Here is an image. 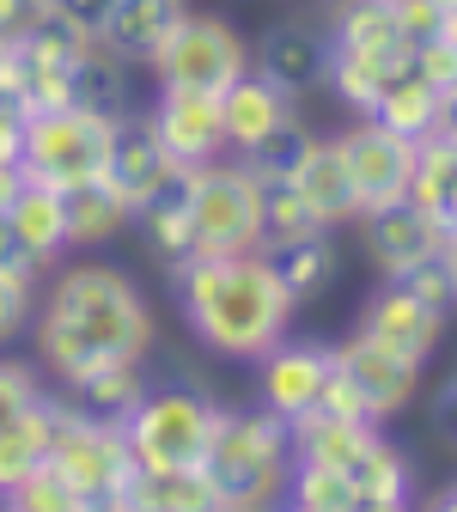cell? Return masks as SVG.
<instances>
[{
    "label": "cell",
    "instance_id": "cell-12",
    "mask_svg": "<svg viewBox=\"0 0 457 512\" xmlns=\"http://www.w3.org/2000/svg\"><path fill=\"white\" fill-rule=\"evenodd\" d=\"M360 238H366V256L378 263V275L390 281L433 250H457V220H439V214L415 208L409 196H397V202L360 214Z\"/></svg>",
    "mask_w": 457,
    "mask_h": 512
},
{
    "label": "cell",
    "instance_id": "cell-27",
    "mask_svg": "<svg viewBox=\"0 0 457 512\" xmlns=\"http://www.w3.org/2000/svg\"><path fill=\"white\" fill-rule=\"evenodd\" d=\"M293 189H299L305 208H311L323 226H330V232L354 220V189H348V171H342L336 141H317V147L305 153V165L293 171Z\"/></svg>",
    "mask_w": 457,
    "mask_h": 512
},
{
    "label": "cell",
    "instance_id": "cell-11",
    "mask_svg": "<svg viewBox=\"0 0 457 512\" xmlns=\"http://www.w3.org/2000/svg\"><path fill=\"white\" fill-rule=\"evenodd\" d=\"M171 171H183V165H171V153H165V141H159L153 116L128 104V110L110 122V153H104V171H98V183L110 189V196H116L128 214H135V208L153 196V189H159Z\"/></svg>",
    "mask_w": 457,
    "mask_h": 512
},
{
    "label": "cell",
    "instance_id": "cell-33",
    "mask_svg": "<svg viewBox=\"0 0 457 512\" xmlns=\"http://www.w3.org/2000/svg\"><path fill=\"white\" fill-rule=\"evenodd\" d=\"M61 202H68V244H74V250H104L128 220H135L98 177H92V183H74V189H61Z\"/></svg>",
    "mask_w": 457,
    "mask_h": 512
},
{
    "label": "cell",
    "instance_id": "cell-30",
    "mask_svg": "<svg viewBox=\"0 0 457 512\" xmlns=\"http://www.w3.org/2000/svg\"><path fill=\"white\" fill-rule=\"evenodd\" d=\"M61 391H68V403H74L80 415L122 421L128 409L147 397V378H141V366L110 360V366H92V372H86V378H74V384H61Z\"/></svg>",
    "mask_w": 457,
    "mask_h": 512
},
{
    "label": "cell",
    "instance_id": "cell-41",
    "mask_svg": "<svg viewBox=\"0 0 457 512\" xmlns=\"http://www.w3.org/2000/svg\"><path fill=\"white\" fill-rule=\"evenodd\" d=\"M37 397H49V391H43V378H37V366L19 360V354H0V421L25 415Z\"/></svg>",
    "mask_w": 457,
    "mask_h": 512
},
{
    "label": "cell",
    "instance_id": "cell-40",
    "mask_svg": "<svg viewBox=\"0 0 457 512\" xmlns=\"http://www.w3.org/2000/svg\"><path fill=\"white\" fill-rule=\"evenodd\" d=\"M390 281L409 287L427 305H439V311H451V299H457V250H433V256H421V263H409L403 275H390Z\"/></svg>",
    "mask_w": 457,
    "mask_h": 512
},
{
    "label": "cell",
    "instance_id": "cell-20",
    "mask_svg": "<svg viewBox=\"0 0 457 512\" xmlns=\"http://www.w3.org/2000/svg\"><path fill=\"white\" fill-rule=\"evenodd\" d=\"M281 116H293V98L287 92H275L256 68H244L226 92H220V128H226V153H250L256 141L269 135V128L281 122Z\"/></svg>",
    "mask_w": 457,
    "mask_h": 512
},
{
    "label": "cell",
    "instance_id": "cell-38",
    "mask_svg": "<svg viewBox=\"0 0 457 512\" xmlns=\"http://www.w3.org/2000/svg\"><path fill=\"white\" fill-rule=\"evenodd\" d=\"M13 49H25V55H43V61H55V68H74V61L92 49V37H86V31H74V25L61 19L55 7H43V13L31 19V31H25Z\"/></svg>",
    "mask_w": 457,
    "mask_h": 512
},
{
    "label": "cell",
    "instance_id": "cell-18",
    "mask_svg": "<svg viewBox=\"0 0 457 512\" xmlns=\"http://www.w3.org/2000/svg\"><path fill=\"white\" fill-rule=\"evenodd\" d=\"M7 226H13V244H19V256L31 269H55L61 256H68L74 244H68V202H61V189H49V183H19L7 202Z\"/></svg>",
    "mask_w": 457,
    "mask_h": 512
},
{
    "label": "cell",
    "instance_id": "cell-42",
    "mask_svg": "<svg viewBox=\"0 0 457 512\" xmlns=\"http://www.w3.org/2000/svg\"><path fill=\"white\" fill-rule=\"evenodd\" d=\"M49 7H55L61 19H68L74 31H86V37L98 43V31H104V19H110V7H116V0H49Z\"/></svg>",
    "mask_w": 457,
    "mask_h": 512
},
{
    "label": "cell",
    "instance_id": "cell-31",
    "mask_svg": "<svg viewBox=\"0 0 457 512\" xmlns=\"http://www.w3.org/2000/svg\"><path fill=\"white\" fill-rule=\"evenodd\" d=\"M68 104L80 110H98V116H122L135 104V86H128V61H116L110 49H86L74 61V80H68Z\"/></svg>",
    "mask_w": 457,
    "mask_h": 512
},
{
    "label": "cell",
    "instance_id": "cell-17",
    "mask_svg": "<svg viewBox=\"0 0 457 512\" xmlns=\"http://www.w3.org/2000/svg\"><path fill=\"white\" fill-rule=\"evenodd\" d=\"M323 61H330V43H323V31L305 25V19H281L250 43V68L275 92H287L293 104L323 86Z\"/></svg>",
    "mask_w": 457,
    "mask_h": 512
},
{
    "label": "cell",
    "instance_id": "cell-13",
    "mask_svg": "<svg viewBox=\"0 0 457 512\" xmlns=\"http://www.w3.org/2000/svg\"><path fill=\"white\" fill-rule=\"evenodd\" d=\"M354 330H360L366 342L403 354V360H415V366L427 372V360H433V348H439V336H445V311L427 305V299H415V293L397 287V281H384V287L366 299V311H360Z\"/></svg>",
    "mask_w": 457,
    "mask_h": 512
},
{
    "label": "cell",
    "instance_id": "cell-7",
    "mask_svg": "<svg viewBox=\"0 0 457 512\" xmlns=\"http://www.w3.org/2000/svg\"><path fill=\"white\" fill-rule=\"evenodd\" d=\"M110 122H116V116L80 110V104L31 110V116H25L19 171H25L31 183H49V189L92 183V177L104 171V153H110Z\"/></svg>",
    "mask_w": 457,
    "mask_h": 512
},
{
    "label": "cell",
    "instance_id": "cell-29",
    "mask_svg": "<svg viewBox=\"0 0 457 512\" xmlns=\"http://www.w3.org/2000/svg\"><path fill=\"white\" fill-rule=\"evenodd\" d=\"M49 439H55V397H37L25 415L0 421V494L49 458Z\"/></svg>",
    "mask_w": 457,
    "mask_h": 512
},
{
    "label": "cell",
    "instance_id": "cell-34",
    "mask_svg": "<svg viewBox=\"0 0 457 512\" xmlns=\"http://www.w3.org/2000/svg\"><path fill=\"white\" fill-rule=\"evenodd\" d=\"M281 500L299 506V512H360V494H354L348 470H336V464H305V458L287 464Z\"/></svg>",
    "mask_w": 457,
    "mask_h": 512
},
{
    "label": "cell",
    "instance_id": "cell-36",
    "mask_svg": "<svg viewBox=\"0 0 457 512\" xmlns=\"http://www.w3.org/2000/svg\"><path fill=\"white\" fill-rule=\"evenodd\" d=\"M317 147V135H311V128L299 122V116H281L275 128H269V135L263 141H256L250 153H238L256 177H293L299 165H305V153Z\"/></svg>",
    "mask_w": 457,
    "mask_h": 512
},
{
    "label": "cell",
    "instance_id": "cell-47",
    "mask_svg": "<svg viewBox=\"0 0 457 512\" xmlns=\"http://www.w3.org/2000/svg\"><path fill=\"white\" fill-rule=\"evenodd\" d=\"M43 7H49V0H43Z\"/></svg>",
    "mask_w": 457,
    "mask_h": 512
},
{
    "label": "cell",
    "instance_id": "cell-14",
    "mask_svg": "<svg viewBox=\"0 0 457 512\" xmlns=\"http://www.w3.org/2000/svg\"><path fill=\"white\" fill-rule=\"evenodd\" d=\"M256 360H263V372H256V397H263V409L275 421L305 415L317 403V391H323V378H330V366H336L330 342H287V336L275 348H263Z\"/></svg>",
    "mask_w": 457,
    "mask_h": 512
},
{
    "label": "cell",
    "instance_id": "cell-16",
    "mask_svg": "<svg viewBox=\"0 0 457 512\" xmlns=\"http://www.w3.org/2000/svg\"><path fill=\"white\" fill-rule=\"evenodd\" d=\"M153 128L171 153V165H208L226 153V128H220V98L214 92H183V86H159L153 98Z\"/></svg>",
    "mask_w": 457,
    "mask_h": 512
},
{
    "label": "cell",
    "instance_id": "cell-21",
    "mask_svg": "<svg viewBox=\"0 0 457 512\" xmlns=\"http://www.w3.org/2000/svg\"><path fill=\"white\" fill-rule=\"evenodd\" d=\"M378 433V421H360V415H336V409H305V415H293L287 421V439H293V458H305V464H336V470H348L354 458H360V445Z\"/></svg>",
    "mask_w": 457,
    "mask_h": 512
},
{
    "label": "cell",
    "instance_id": "cell-35",
    "mask_svg": "<svg viewBox=\"0 0 457 512\" xmlns=\"http://www.w3.org/2000/svg\"><path fill=\"white\" fill-rule=\"evenodd\" d=\"M0 506H13V512H86V494L61 476L55 458H43L37 470H25L7 494H0Z\"/></svg>",
    "mask_w": 457,
    "mask_h": 512
},
{
    "label": "cell",
    "instance_id": "cell-4",
    "mask_svg": "<svg viewBox=\"0 0 457 512\" xmlns=\"http://www.w3.org/2000/svg\"><path fill=\"white\" fill-rule=\"evenodd\" d=\"M214 397L189 391V384H147V397L122 415L128 458L141 470H202L208 433H214Z\"/></svg>",
    "mask_w": 457,
    "mask_h": 512
},
{
    "label": "cell",
    "instance_id": "cell-23",
    "mask_svg": "<svg viewBox=\"0 0 457 512\" xmlns=\"http://www.w3.org/2000/svg\"><path fill=\"white\" fill-rule=\"evenodd\" d=\"M263 256L275 263V275H281V287L293 293V305H311V299H323V293L342 281V250H336V238H330V232L293 238V244L263 250Z\"/></svg>",
    "mask_w": 457,
    "mask_h": 512
},
{
    "label": "cell",
    "instance_id": "cell-10",
    "mask_svg": "<svg viewBox=\"0 0 457 512\" xmlns=\"http://www.w3.org/2000/svg\"><path fill=\"white\" fill-rule=\"evenodd\" d=\"M451 98H457V86H439L421 68L415 49H390V61L378 68V92H372V110L366 116H378L384 128H397V135L421 141V135H433V128L451 122Z\"/></svg>",
    "mask_w": 457,
    "mask_h": 512
},
{
    "label": "cell",
    "instance_id": "cell-37",
    "mask_svg": "<svg viewBox=\"0 0 457 512\" xmlns=\"http://www.w3.org/2000/svg\"><path fill=\"white\" fill-rule=\"evenodd\" d=\"M37 317V269L31 263H0V348H13Z\"/></svg>",
    "mask_w": 457,
    "mask_h": 512
},
{
    "label": "cell",
    "instance_id": "cell-5",
    "mask_svg": "<svg viewBox=\"0 0 457 512\" xmlns=\"http://www.w3.org/2000/svg\"><path fill=\"white\" fill-rule=\"evenodd\" d=\"M49 458L61 464L80 494H86V512L92 506H110L122 512L128 500V482H135V458H128V439H122V421H104V415H80L68 397H55V439H49Z\"/></svg>",
    "mask_w": 457,
    "mask_h": 512
},
{
    "label": "cell",
    "instance_id": "cell-43",
    "mask_svg": "<svg viewBox=\"0 0 457 512\" xmlns=\"http://www.w3.org/2000/svg\"><path fill=\"white\" fill-rule=\"evenodd\" d=\"M19 147H25V104L0 92V165H19Z\"/></svg>",
    "mask_w": 457,
    "mask_h": 512
},
{
    "label": "cell",
    "instance_id": "cell-2",
    "mask_svg": "<svg viewBox=\"0 0 457 512\" xmlns=\"http://www.w3.org/2000/svg\"><path fill=\"white\" fill-rule=\"evenodd\" d=\"M171 275V293H177V311L183 324L195 330L208 354L220 360H256L263 348H275L287 330H293V293L281 287L275 263L263 250H238V256H208L195 250L183 256Z\"/></svg>",
    "mask_w": 457,
    "mask_h": 512
},
{
    "label": "cell",
    "instance_id": "cell-9",
    "mask_svg": "<svg viewBox=\"0 0 457 512\" xmlns=\"http://www.w3.org/2000/svg\"><path fill=\"white\" fill-rule=\"evenodd\" d=\"M336 153H342V171H348V189H354V220L366 208H384L409 189V159H415V141L384 128L378 116H360L348 135H336Z\"/></svg>",
    "mask_w": 457,
    "mask_h": 512
},
{
    "label": "cell",
    "instance_id": "cell-19",
    "mask_svg": "<svg viewBox=\"0 0 457 512\" xmlns=\"http://www.w3.org/2000/svg\"><path fill=\"white\" fill-rule=\"evenodd\" d=\"M189 13V0H116L104 31H98V49H110L128 68H147L153 49L171 37V25Z\"/></svg>",
    "mask_w": 457,
    "mask_h": 512
},
{
    "label": "cell",
    "instance_id": "cell-22",
    "mask_svg": "<svg viewBox=\"0 0 457 512\" xmlns=\"http://www.w3.org/2000/svg\"><path fill=\"white\" fill-rule=\"evenodd\" d=\"M348 482H354V494H360V512H403L409 494H415L409 458H403L384 433H372V439L360 445V458L348 464Z\"/></svg>",
    "mask_w": 457,
    "mask_h": 512
},
{
    "label": "cell",
    "instance_id": "cell-25",
    "mask_svg": "<svg viewBox=\"0 0 457 512\" xmlns=\"http://www.w3.org/2000/svg\"><path fill=\"white\" fill-rule=\"evenodd\" d=\"M403 196L439 220H457V159H451V122L433 128V135L415 141V159H409V189Z\"/></svg>",
    "mask_w": 457,
    "mask_h": 512
},
{
    "label": "cell",
    "instance_id": "cell-24",
    "mask_svg": "<svg viewBox=\"0 0 457 512\" xmlns=\"http://www.w3.org/2000/svg\"><path fill=\"white\" fill-rule=\"evenodd\" d=\"M128 226H141L147 250L159 256L165 269H177L183 256H195V232H189V208H183V171H171L153 196L135 208V220H128Z\"/></svg>",
    "mask_w": 457,
    "mask_h": 512
},
{
    "label": "cell",
    "instance_id": "cell-46",
    "mask_svg": "<svg viewBox=\"0 0 457 512\" xmlns=\"http://www.w3.org/2000/svg\"><path fill=\"white\" fill-rule=\"evenodd\" d=\"M0 263H25L19 244H13V226H7V208H0Z\"/></svg>",
    "mask_w": 457,
    "mask_h": 512
},
{
    "label": "cell",
    "instance_id": "cell-15",
    "mask_svg": "<svg viewBox=\"0 0 457 512\" xmlns=\"http://www.w3.org/2000/svg\"><path fill=\"white\" fill-rule=\"evenodd\" d=\"M330 354H336V372L354 384L360 397H366L372 421L403 415V409L415 403V391H421V366H415V360H403V354H390V348H378V342H366L360 330H354L348 342H336Z\"/></svg>",
    "mask_w": 457,
    "mask_h": 512
},
{
    "label": "cell",
    "instance_id": "cell-45",
    "mask_svg": "<svg viewBox=\"0 0 457 512\" xmlns=\"http://www.w3.org/2000/svg\"><path fill=\"white\" fill-rule=\"evenodd\" d=\"M433 427H439V439L451 445V384H439V391H433Z\"/></svg>",
    "mask_w": 457,
    "mask_h": 512
},
{
    "label": "cell",
    "instance_id": "cell-39",
    "mask_svg": "<svg viewBox=\"0 0 457 512\" xmlns=\"http://www.w3.org/2000/svg\"><path fill=\"white\" fill-rule=\"evenodd\" d=\"M390 19H397V43L403 49H421V43L457 31V7H451V0H390Z\"/></svg>",
    "mask_w": 457,
    "mask_h": 512
},
{
    "label": "cell",
    "instance_id": "cell-32",
    "mask_svg": "<svg viewBox=\"0 0 457 512\" xmlns=\"http://www.w3.org/2000/svg\"><path fill=\"white\" fill-rule=\"evenodd\" d=\"M323 43L348 49V55H390L397 43V19H390V0H342L336 19L323 25Z\"/></svg>",
    "mask_w": 457,
    "mask_h": 512
},
{
    "label": "cell",
    "instance_id": "cell-44",
    "mask_svg": "<svg viewBox=\"0 0 457 512\" xmlns=\"http://www.w3.org/2000/svg\"><path fill=\"white\" fill-rule=\"evenodd\" d=\"M43 13V0H0V43H19L25 31H31V19Z\"/></svg>",
    "mask_w": 457,
    "mask_h": 512
},
{
    "label": "cell",
    "instance_id": "cell-1",
    "mask_svg": "<svg viewBox=\"0 0 457 512\" xmlns=\"http://www.w3.org/2000/svg\"><path fill=\"white\" fill-rule=\"evenodd\" d=\"M25 336H31L37 366L55 372V384H74L110 360L141 366L159 342V324L135 275H122L116 263H74L37 299V317Z\"/></svg>",
    "mask_w": 457,
    "mask_h": 512
},
{
    "label": "cell",
    "instance_id": "cell-8",
    "mask_svg": "<svg viewBox=\"0 0 457 512\" xmlns=\"http://www.w3.org/2000/svg\"><path fill=\"white\" fill-rule=\"evenodd\" d=\"M147 68L159 74V86H183V92H226L244 68H250V43L220 19V13H183L171 25V37L153 49Z\"/></svg>",
    "mask_w": 457,
    "mask_h": 512
},
{
    "label": "cell",
    "instance_id": "cell-6",
    "mask_svg": "<svg viewBox=\"0 0 457 512\" xmlns=\"http://www.w3.org/2000/svg\"><path fill=\"white\" fill-rule=\"evenodd\" d=\"M183 208H189L195 250H208V256L263 250L256 244V171L238 153L189 165L183 171Z\"/></svg>",
    "mask_w": 457,
    "mask_h": 512
},
{
    "label": "cell",
    "instance_id": "cell-3",
    "mask_svg": "<svg viewBox=\"0 0 457 512\" xmlns=\"http://www.w3.org/2000/svg\"><path fill=\"white\" fill-rule=\"evenodd\" d=\"M287 464H293L287 421H275L269 409H214L202 476L214 482L220 512L275 506L281 488H287Z\"/></svg>",
    "mask_w": 457,
    "mask_h": 512
},
{
    "label": "cell",
    "instance_id": "cell-28",
    "mask_svg": "<svg viewBox=\"0 0 457 512\" xmlns=\"http://www.w3.org/2000/svg\"><path fill=\"white\" fill-rule=\"evenodd\" d=\"M311 232H330V226L305 208V196L293 189V177H256V244L281 250V244L311 238Z\"/></svg>",
    "mask_w": 457,
    "mask_h": 512
},
{
    "label": "cell",
    "instance_id": "cell-26",
    "mask_svg": "<svg viewBox=\"0 0 457 512\" xmlns=\"http://www.w3.org/2000/svg\"><path fill=\"white\" fill-rule=\"evenodd\" d=\"M122 512H220V494L202 470H135Z\"/></svg>",
    "mask_w": 457,
    "mask_h": 512
}]
</instances>
